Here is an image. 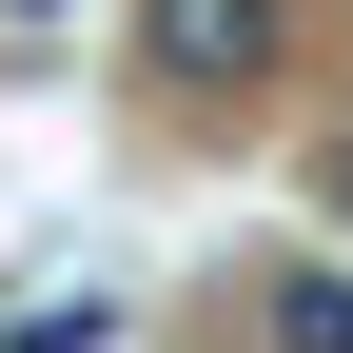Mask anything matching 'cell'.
<instances>
[{"instance_id": "cell-1", "label": "cell", "mask_w": 353, "mask_h": 353, "mask_svg": "<svg viewBox=\"0 0 353 353\" xmlns=\"http://www.w3.org/2000/svg\"><path fill=\"white\" fill-rule=\"evenodd\" d=\"M294 39V0H138V59H176V79H255Z\"/></svg>"}, {"instance_id": "cell-2", "label": "cell", "mask_w": 353, "mask_h": 353, "mask_svg": "<svg viewBox=\"0 0 353 353\" xmlns=\"http://www.w3.org/2000/svg\"><path fill=\"white\" fill-rule=\"evenodd\" d=\"M275 353H353V275H275Z\"/></svg>"}, {"instance_id": "cell-3", "label": "cell", "mask_w": 353, "mask_h": 353, "mask_svg": "<svg viewBox=\"0 0 353 353\" xmlns=\"http://www.w3.org/2000/svg\"><path fill=\"white\" fill-rule=\"evenodd\" d=\"M314 216H353V138H334V157H314Z\"/></svg>"}, {"instance_id": "cell-4", "label": "cell", "mask_w": 353, "mask_h": 353, "mask_svg": "<svg viewBox=\"0 0 353 353\" xmlns=\"http://www.w3.org/2000/svg\"><path fill=\"white\" fill-rule=\"evenodd\" d=\"M0 20H59V0H0Z\"/></svg>"}]
</instances>
